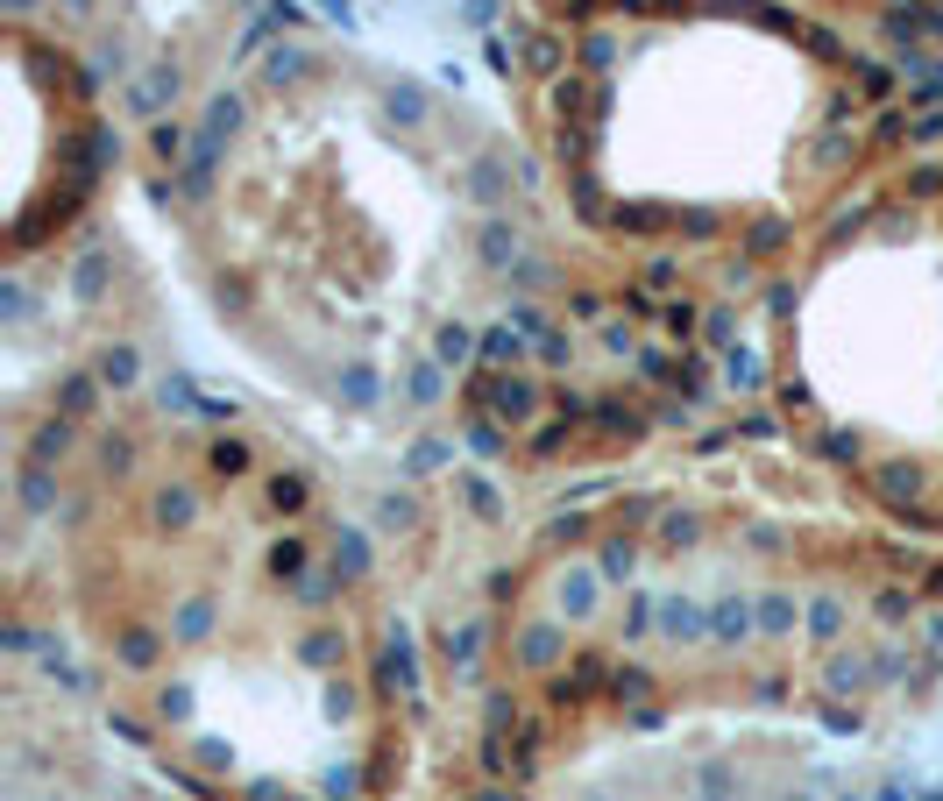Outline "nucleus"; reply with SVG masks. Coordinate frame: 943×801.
I'll return each mask as SVG.
<instances>
[{
  "label": "nucleus",
  "mask_w": 943,
  "mask_h": 801,
  "mask_svg": "<svg viewBox=\"0 0 943 801\" xmlns=\"http://www.w3.org/2000/svg\"><path fill=\"white\" fill-rule=\"evenodd\" d=\"M816 412L851 440L943 447V199H901L844 227L795 312Z\"/></svg>",
  "instance_id": "nucleus-3"
},
{
  "label": "nucleus",
  "mask_w": 943,
  "mask_h": 801,
  "mask_svg": "<svg viewBox=\"0 0 943 801\" xmlns=\"http://www.w3.org/2000/svg\"><path fill=\"white\" fill-rule=\"evenodd\" d=\"M816 93V64L759 22H632L603 57L596 171L624 206L738 213L780 199Z\"/></svg>",
  "instance_id": "nucleus-2"
},
{
  "label": "nucleus",
  "mask_w": 943,
  "mask_h": 801,
  "mask_svg": "<svg viewBox=\"0 0 943 801\" xmlns=\"http://www.w3.org/2000/svg\"><path fill=\"white\" fill-rule=\"evenodd\" d=\"M86 518V638L164 752L220 780L348 787L376 716V653L341 539L242 440L142 454Z\"/></svg>",
  "instance_id": "nucleus-1"
}]
</instances>
